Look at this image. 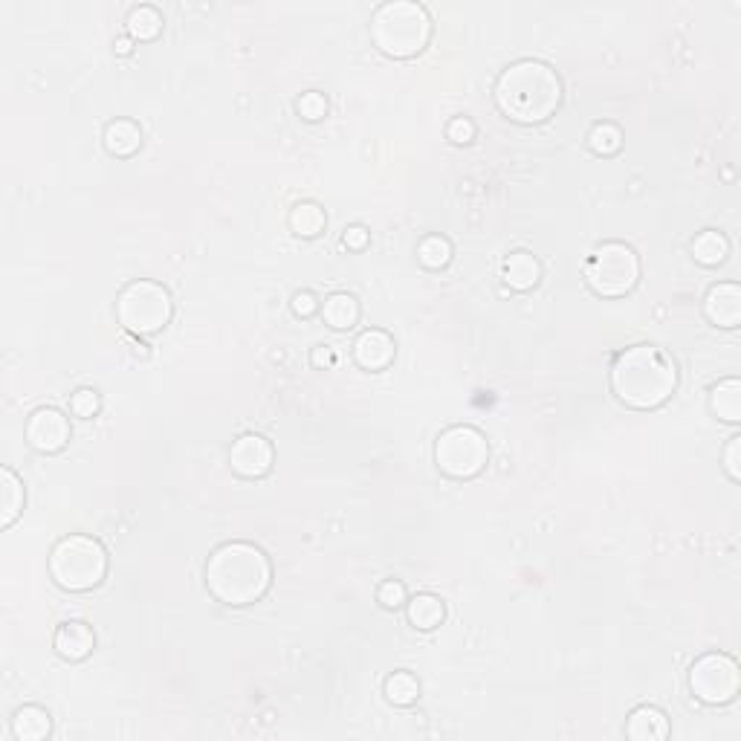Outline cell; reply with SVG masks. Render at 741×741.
Instances as JSON below:
<instances>
[{
	"instance_id": "obj_5",
	"label": "cell",
	"mask_w": 741,
	"mask_h": 741,
	"mask_svg": "<svg viewBox=\"0 0 741 741\" xmlns=\"http://www.w3.org/2000/svg\"><path fill=\"white\" fill-rule=\"evenodd\" d=\"M50 577L70 594L93 591L108 577V550L87 533L61 536L50 550Z\"/></svg>"
},
{
	"instance_id": "obj_18",
	"label": "cell",
	"mask_w": 741,
	"mask_h": 741,
	"mask_svg": "<svg viewBox=\"0 0 741 741\" xmlns=\"http://www.w3.org/2000/svg\"><path fill=\"white\" fill-rule=\"evenodd\" d=\"M105 151L110 157H134L139 148H142V128H139L134 119H113L105 128Z\"/></svg>"
},
{
	"instance_id": "obj_6",
	"label": "cell",
	"mask_w": 741,
	"mask_h": 741,
	"mask_svg": "<svg viewBox=\"0 0 741 741\" xmlns=\"http://www.w3.org/2000/svg\"><path fill=\"white\" fill-rule=\"evenodd\" d=\"M174 299L168 287L154 278H139L119 290L116 296V319L131 336H151L171 322Z\"/></svg>"
},
{
	"instance_id": "obj_2",
	"label": "cell",
	"mask_w": 741,
	"mask_h": 741,
	"mask_svg": "<svg viewBox=\"0 0 741 741\" xmlns=\"http://www.w3.org/2000/svg\"><path fill=\"white\" fill-rule=\"evenodd\" d=\"M493 96L507 119L519 125H539L548 122L562 105V79L548 61L522 58L498 73Z\"/></svg>"
},
{
	"instance_id": "obj_37",
	"label": "cell",
	"mask_w": 741,
	"mask_h": 741,
	"mask_svg": "<svg viewBox=\"0 0 741 741\" xmlns=\"http://www.w3.org/2000/svg\"><path fill=\"white\" fill-rule=\"evenodd\" d=\"M113 53L116 55L134 53V38H116V41H113Z\"/></svg>"
},
{
	"instance_id": "obj_27",
	"label": "cell",
	"mask_w": 741,
	"mask_h": 741,
	"mask_svg": "<svg viewBox=\"0 0 741 741\" xmlns=\"http://www.w3.org/2000/svg\"><path fill=\"white\" fill-rule=\"evenodd\" d=\"M623 142H626L623 128L614 125V122H597V125L588 131V148H591L597 157H614V154H620Z\"/></svg>"
},
{
	"instance_id": "obj_33",
	"label": "cell",
	"mask_w": 741,
	"mask_h": 741,
	"mask_svg": "<svg viewBox=\"0 0 741 741\" xmlns=\"http://www.w3.org/2000/svg\"><path fill=\"white\" fill-rule=\"evenodd\" d=\"M724 472L730 475V481H741V435H733L724 446Z\"/></svg>"
},
{
	"instance_id": "obj_26",
	"label": "cell",
	"mask_w": 741,
	"mask_h": 741,
	"mask_svg": "<svg viewBox=\"0 0 741 741\" xmlns=\"http://www.w3.org/2000/svg\"><path fill=\"white\" fill-rule=\"evenodd\" d=\"M383 695L388 704L394 707H412L420 698V681L414 678L412 672L400 669V672H391L383 681Z\"/></svg>"
},
{
	"instance_id": "obj_1",
	"label": "cell",
	"mask_w": 741,
	"mask_h": 741,
	"mask_svg": "<svg viewBox=\"0 0 741 741\" xmlns=\"http://www.w3.org/2000/svg\"><path fill=\"white\" fill-rule=\"evenodd\" d=\"M203 577L218 603L244 608L267 597L273 585V562L252 542H226L206 559Z\"/></svg>"
},
{
	"instance_id": "obj_20",
	"label": "cell",
	"mask_w": 741,
	"mask_h": 741,
	"mask_svg": "<svg viewBox=\"0 0 741 741\" xmlns=\"http://www.w3.org/2000/svg\"><path fill=\"white\" fill-rule=\"evenodd\" d=\"M710 409L724 423H741V380H718L710 388Z\"/></svg>"
},
{
	"instance_id": "obj_24",
	"label": "cell",
	"mask_w": 741,
	"mask_h": 741,
	"mask_svg": "<svg viewBox=\"0 0 741 741\" xmlns=\"http://www.w3.org/2000/svg\"><path fill=\"white\" fill-rule=\"evenodd\" d=\"M125 27H128V38H134V41H154V38L163 35L165 18L160 9L142 3V6H134V9L128 12Z\"/></svg>"
},
{
	"instance_id": "obj_23",
	"label": "cell",
	"mask_w": 741,
	"mask_h": 741,
	"mask_svg": "<svg viewBox=\"0 0 741 741\" xmlns=\"http://www.w3.org/2000/svg\"><path fill=\"white\" fill-rule=\"evenodd\" d=\"M287 223H290V232L299 235V238H319L325 232V226H328V215H325V209L319 203L302 200V203H296L290 209Z\"/></svg>"
},
{
	"instance_id": "obj_14",
	"label": "cell",
	"mask_w": 741,
	"mask_h": 741,
	"mask_svg": "<svg viewBox=\"0 0 741 741\" xmlns=\"http://www.w3.org/2000/svg\"><path fill=\"white\" fill-rule=\"evenodd\" d=\"M53 649L58 658L70 660V663L87 660L93 655V649H96V632L84 620H64L55 629Z\"/></svg>"
},
{
	"instance_id": "obj_31",
	"label": "cell",
	"mask_w": 741,
	"mask_h": 741,
	"mask_svg": "<svg viewBox=\"0 0 741 741\" xmlns=\"http://www.w3.org/2000/svg\"><path fill=\"white\" fill-rule=\"evenodd\" d=\"M377 603L388 608V611L403 608V605L409 603V591H406V585L400 579H383L380 588H377Z\"/></svg>"
},
{
	"instance_id": "obj_16",
	"label": "cell",
	"mask_w": 741,
	"mask_h": 741,
	"mask_svg": "<svg viewBox=\"0 0 741 741\" xmlns=\"http://www.w3.org/2000/svg\"><path fill=\"white\" fill-rule=\"evenodd\" d=\"M672 727H669V715L663 713L655 704H643L629 713L626 721V736L634 741H663L669 739Z\"/></svg>"
},
{
	"instance_id": "obj_34",
	"label": "cell",
	"mask_w": 741,
	"mask_h": 741,
	"mask_svg": "<svg viewBox=\"0 0 741 741\" xmlns=\"http://www.w3.org/2000/svg\"><path fill=\"white\" fill-rule=\"evenodd\" d=\"M290 307H293V313H296L299 319H310V316H316V313L322 310V302L316 299V293H310V290H299V293H293Z\"/></svg>"
},
{
	"instance_id": "obj_19",
	"label": "cell",
	"mask_w": 741,
	"mask_h": 741,
	"mask_svg": "<svg viewBox=\"0 0 741 741\" xmlns=\"http://www.w3.org/2000/svg\"><path fill=\"white\" fill-rule=\"evenodd\" d=\"M24 501H27L24 481L9 467L0 469V524L3 527H12L18 522V516L24 513Z\"/></svg>"
},
{
	"instance_id": "obj_32",
	"label": "cell",
	"mask_w": 741,
	"mask_h": 741,
	"mask_svg": "<svg viewBox=\"0 0 741 741\" xmlns=\"http://www.w3.org/2000/svg\"><path fill=\"white\" fill-rule=\"evenodd\" d=\"M475 137H478V128H475V122H472L469 116H455V119H449V125H446V139H449V142H455V145H469Z\"/></svg>"
},
{
	"instance_id": "obj_36",
	"label": "cell",
	"mask_w": 741,
	"mask_h": 741,
	"mask_svg": "<svg viewBox=\"0 0 741 741\" xmlns=\"http://www.w3.org/2000/svg\"><path fill=\"white\" fill-rule=\"evenodd\" d=\"M328 365H333V351L328 345H316L313 348V368H328Z\"/></svg>"
},
{
	"instance_id": "obj_29",
	"label": "cell",
	"mask_w": 741,
	"mask_h": 741,
	"mask_svg": "<svg viewBox=\"0 0 741 741\" xmlns=\"http://www.w3.org/2000/svg\"><path fill=\"white\" fill-rule=\"evenodd\" d=\"M70 412L82 420H93L96 414L102 412V394L96 388H79L70 394Z\"/></svg>"
},
{
	"instance_id": "obj_12",
	"label": "cell",
	"mask_w": 741,
	"mask_h": 741,
	"mask_svg": "<svg viewBox=\"0 0 741 741\" xmlns=\"http://www.w3.org/2000/svg\"><path fill=\"white\" fill-rule=\"evenodd\" d=\"M704 316L715 328L736 330L741 325V287L736 281L713 284L704 296Z\"/></svg>"
},
{
	"instance_id": "obj_17",
	"label": "cell",
	"mask_w": 741,
	"mask_h": 741,
	"mask_svg": "<svg viewBox=\"0 0 741 741\" xmlns=\"http://www.w3.org/2000/svg\"><path fill=\"white\" fill-rule=\"evenodd\" d=\"M53 733V718L38 704H24L12 715V736L18 741H44Z\"/></svg>"
},
{
	"instance_id": "obj_8",
	"label": "cell",
	"mask_w": 741,
	"mask_h": 741,
	"mask_svg": "<svg viewBox=\"0 0 741 741\" xmlns=\"http://www.w3.org/2000/svg\"><path fill=\"white\" fill-rule=\"evenodd\" d=\"M435 464L446 478H455V481L481 475L490 464L487 435L467 423L443 429L435 440Z\"/></svg>"
},
{
	"instance_id": "obj_28",
	"label": "cell",
	"mask_w": 741,
	"mask_h": 741,
	"mask_svg": "<svg viewBox=\"0 0 741 741\" xmlns=\"http://www.w3.org/2000/svg\"><path fill=\"white\" fill-rule=\"evenodd\" d=\"M417 261L426 270H443L452 261V244L443 235H426L417 244Z\"/></svg>"
},
{
	"instance_id": "obj_4",
	"label": "cell",
	"mask_w": 741,
	"mask_h": 741,
	"mask_svg": "<svg viewBox=\"0 0 741 741\" xmlns=\"http://www.w3.org/2000/svg\"><path fill=\"white\" fill-rule=\"evenodd\" d=\"M432 15L417 0H388L371 15V41L388 58H412L429 47Z\"/></svg>"
},
{
	"instance_id": "obj_22",
	"label": "cell",
	"mask_w": 741,
	"mask_h": 741,
	"mask_svg": "<svg viewBox=\"0 0 741 741\" xmlns=\"http://www.w3.org/2000/svg\"><path fill=\"white\" fill-rule=\"evenodd\" d=\"M443 617H446V605L440 603V597H435V594H417L406 603V620L417 632L438 629Z\"/></svg>"
},
{
	"instance_id": "obj_7",
	"label": "cell",
	"mask_w": 741,
	"mask_h": 741,
	"mask_svg": "<svg viewBox=\"0 0 741 741\" xmlns=\"http://www.w3.org/2000/svg\"><path fill=\"white\" fill-rule=\"evenodd\" d=\"M585 284L603 299L629 296L640 281V255L626 241H603L585 261Z\"/></svg>"
},
{
	"instance_id": "obj_25",
	"label": "cell",
	"mask_w": 741,
	"mask_h": 741,
	"mask_svg": "<svg viewBox=\"0 0 741 741\" xmlns=\"http://www.w3.org/2000/svg\"><path fill=\"white\" fill-rule=\"evenodd\" d=\"M692 255L701 267H721L730 255V241L724 232L718 229H704L695 241H692Z\"/></svg>"
},
{
	"instance_id": "obj_30",
	"label": "cell",
	"mask_w": 741,
	"mask_h": 741,
	"mask_svg": "<svg viewBox=\"0 0 741 741\" xmlns=\"http://www.w3.org/2000/svg\"><path fill=\"white\" fill-rule=\"evenodd\" d=\"M296 110H299L304 122H319V119L328 116V96L319 93V90H307V93H302V99L296 102Z\"/></svg>"
},
{
	"instance_id": "obj_15",
	"label": "cell",
	"mask_w": 741,
	"mask_h": 741,
	"mask_svg": "<svg viewBox=\"0 0 741 741\" xmlns=\"http://www.w3.org/2000/svg\"><path fill=\"white\" fill-rule=\"evenodd\" d=\"M501 278H504V284L510 290L527 293L542 281V264H539V258L533 252H524V249L510 252L504 258V264H501Z\"/></svg>"
},
{
	"instance_id": "obj_21",
	"label": "cell",
	"mask_w": 741,
	"mask_h": 741,
	"mask_svg": "<svg viewBox=\"0 0 741 741\" xmlns=\"http://www.w3.org/2000/svg\"><path fill=\"white\" fill-rule=\"evenodd\" d=\"M362 316V307H359L357 296L351 293H330L325 304H322V319L325 325L333 330H351Z\"/></svg>"
},
{
	"instance_id": "obj_11",
	"label": "cell",
	"mask_w": 741,
	"mask_h": 741,
	"mask_svg": "<svg viewBox=\"0 0 741 741\" xmlns=\"http://www.w3.org/2000/svg\"><path fill=\"white\" fill-rule=\"evenodd\" d=\"M273 464L275 449L264 435L247 432V435H241V438L235 440L232 449H229V467H232V472L241 475V478H249V481L270 475Z\"/></svg>"
},
{
	"instance_id": "obj_10",
	"label": "cell",
	"mask_w": 741,
	"mask_h": 741,
	"mask_svg": "<svg viewBox=\"0 0 741 741\" xmlns=\"http://www.w3.org/2000/svg\"><path fill=\"white\" fill-rule=\"evenodd\" d=\"M70 435V417L55 406H41L27 417V443L41 455L61 452L70 443Z\"/></svg>"
},
{
	"instance_id": "obj_35",
	"label": "cell",
	"mask_w": 741,
	"mask_h": 741,
	"mask_svg": "<svg viewBox=\"0 0 741 741\" xmlns=\"http://www.w3.org/2000/svg\"><path fill=\"white\" fill-rule=\"evenodd\" d=\"M368 241H371V232H368L365 226H359V223L348 226V229H345V235H342V247L354 249V252L368 247Z\"/></svg>"
},
{
	"instance_id": "obj_13",
	"label": "cell",
	"mask_w": 741,
	"mask_h": 741,
	"mask_svg": "<svg viewBox=\"0 0 741 741\" xmlns=\"http://www.w3.org/2000/svg\"><path fill=\"white\" fill-rule=\"evenodd\" d=\"M397 357V342L383 328L362 330L354 342V362L362 371H385Z\"/></svg>"
},
{
	"instance_id": "obj_3",
	"label": "cell",
	"mask_w": 741,
	"mask_h": 741,
	"mask_svg": "<svg viewBox=\"0 0 741 741\" xmlns=\"http://www.w3.org/2000/svg\"><path fill=\"white\" fill-rule=\"evenodd\" d=\"M678 388V365L658 345L640 342L617 354L611 365L614 397L637 412L663 406Z\"/></svg>"
},
{
	"instance_id": "obj_9",
	"label": "cell",
	"mask_w": 741,
	"mask_h": 741,
	"mask_svg": "<svg viewBox=\"0 0 741 741\" xmlns=\"http://www.w3.org/2000/svg\"><path fill=\"white\" fill-rule=\"evenodd\" d=\"M741 689V669L736 658L724 652H707L689 666V692L707 707L733 704Z\"/></svg>"
}]
</instances>
